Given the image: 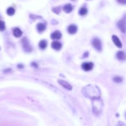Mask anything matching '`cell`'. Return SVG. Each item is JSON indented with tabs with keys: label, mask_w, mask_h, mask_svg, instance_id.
<instances>
[{
	"label": "cell",
	"mask_w": 126,
	"mask_h": 126,
	"mask_svg": "<svg viewBox=\"0 0 126 126\" xmlns=\"http://www.w3.org/2000/svg\"><path fill=\"white\" fill-rule=\"evenodd\" d=\"M85 89H86V91H84V92H86L87 93L86 96H88L87 97H90L92 99H97L100 97V91L97 92V90L98 89L96 86H94V87L92 86H86Z\"/></svg>",
	"instance_id": "6da1fadb"
},
{
	"label": "cell",
	"mask_w": 126,
	"mask_h": 126,
	"mask_svg": "<svg viewBox=\"0 0 126 126\" xmlns=\"http://www.w3.org/2000/svg\"><path fill=\"white\" fill-rule=\"evenodd\" d=\"M92 46L93 47L97 50L98 51H101L102 49V43H101L100 40L98 38H94L92 41Z\"/></svg>",
	"instance_id": "7a4b0ae2"
},
{
	"label": "cell",
	"mask_w": 126,
	"mask_h": 126,
	"mask_svg": "<svg viewBox=\"0 0 126 126\" xmlns=\"http://www.w3.org/2000/svg\"><path fill=\"white\" fill-rule=\"evenodd\" d=\"M22 42V46L25 51H27V52L32 51V47H31L29 43H28V41L27 40V38H24Z\"/></svg>",
	"instance_id": "3957f363"
},
{
	"label": "cell",
	"mask_w": 126,
	"mask_h": 126,
	"mask_svg": "<svg viewBox=\"0 0 126 126\" xmlns=\"http://www.w3.org/2000/svg\"><path fill=\"white\" fill-rule=\"evenodd\" d=\"M81 67H82V68L84 70L87 71H90L92 69L93 67V63H92V62H89V63L86 62V63H82Z\"/></svg>",
	"instance_id": "277c9868"
},
{
	"label": "cell",
	"mask_w": 126,
	"mask_h": 126,
	"mask_svg": "<svg viewBox=\"0 0 126 126\" xmlns=\"http://www.w3.org/2000/svg\"><path fill=\"white\" fill-rule=\"evenodd\" d=\"M117 25H118V27L119 28L120 30L122 33H124L126 32V21H125V19H124L122 20H120L117 23Z\"/></svg>",
	"instance_id": "5b68a950"
},
{
	"label": "cell",
	"mask_w": 126,
	"mask_h": 126,
	"mask_svg": "<svg viewBox=\"0 0 126 126\" xmlns=\"http://www.w3.org/2000/svg\"><path fill=\"white\" fill-rule=\"evenodd\" d=\"M112 39H113V41L114 44H115V46H116L119 48H122V43H121V41H120L119 39L118 38V37L116 36V35H113Z\"/></svg>",
	"instance_id": "8992f818"
},
{
	"label": "cell",
	"mask_w": 126,
	"mask_h": 126,
	"mask_svg": "<svg viewBox=\"0 0 126 126\" xmlns=\"http://www.w3.org/2000/svg\"><path fill=\"white\" fill-rule=\"evenodd\" d=\"M58 82L62 87H63L64 88L67 89L69 90V91H71L72 89V86L69 84L68 82H66V81H63V80H58Z\"/></svg>",
	"instance_id": "52a82bcc"
},
{
	"label": "cell",
	"mask_w": 126,
	"mask_h": 126,
	"mask_svg": "<svg viewBox=\"0 0 126 126\" xmlns=\"http://www.w3.org/2000/svg\"><path fill=\"white\" fill-rule=\"evenodd\" d=\"M68 32L69 34H75L78 31V27L76 26L75 25H70L69 27H68Z\"/></svg>",
	"instance_id": "ba28073f"
},
{
	"label": "cell",
	"mask_w": 126,
	"mask_h": 126,
	"mask_svg": "<svg viewBox=\"0 0 126 126\" xmlns=\"http://www.w3.org/2000/svg\"><path fill=\"white\" fill-rule=\"evenodd\" d=\"M61 37H62V33H60V32H59L58 30L55 31L50 35V38H52V39H56V40L60 39L61 38Z\"/></svg>",
	"instance_id": "9c48e42d"
},
{
	"label": "cell",
	"mask_w": 126,
	"mask_h": 126,
	"mask_svg": "<svg viewBox=\"0 0 126 126\" xmlns=\"http://www.w3.org/2000/svg\"><path fill=\"white\" fill-rule=\"evenodd\" d=\"M51 47L52 49L56 50H59L62 49V45L60 42L58 41H53L51 44Z\"/></svg>",
	"instance_id": "30bf717a"
},
{
	"label": "cell",
	"mask_w": 126,
	"mask_h": 126,
	"mask_svg": "<svg viewBox=\"0 0 126 126\" xmlns=\"http://www.w3.org/2000/svg\"><path fill=\"white\" fill-rule=\"evenodd\" d=\"M63 11L66 13H70L71 12L73 11V6H72L71 4H65L64 6V7L63 8Z\"/></svg>",
	"instance_id": "8fae6325"
},
{
	"label": "cell",
	"mask_w": 126,
	"mask_h": 126,
	"mask_svg": "<svg viewBox=\"0 0 126 126\" xmlns=\"http://www.w3.org/2000/svg\"><path fill=\"white\" fill-rule=\"evenodd\" d=\"M116 57L119 60H126V55L122 51H119L116 54Z\"/></svg>",
	"instance_id": "7c38bea8"
},
{
	"label": "cell",
	"mask_w": 126,
	"mask_h": 126,
	"mask_svg": "<svg viewBox=\"0 0 126 126\" xmlns=\"http://www.w3.org/2000/svg\"><path fill=\"white\" fill-rule=\"evenodd\" d=\"M13 34H14V36H15L16 38H19L22 35V32L19 28H15L13 30Z\"/></svg>",
	"instance_id": "4fadbf2b"
},
{
	"label": "cell",
	"mask_w": 126,
	"mask_h": 126,
	"mask_svg": "<svg viewBox=\"0 0 126 126\" xmlns=\"http://www.w3.org/2000/svg\"><path fill=\"white\" fill-rule=\"evenodd\" d=\"M36 28L37 30L38 31L39 33H42V32H43L46 30V25L44 23H38L36 25Z\"/></svg>",
	"instance_id": "5bb4252c"
},
{
	"label": "cell",
	"mask_w": 126,
	"mask_h": 126,
	"mask_svg": "<svg viewBox=\"0 0 126 126\" xmlns=\"http://www.w3.org/2000/svg\"><path fill=\"white\" fill-rule=\"evenodd\" d=\"M47 46V43L46 40H41L39 43V47L41 49H45Z\"/></svg>",
	"instance_id": "9a60e30c"
},
{
	"label": "cell",
	"mask_w": 126,
	"mask_h": 126,
	"mask_svg": "<svg viewBox=\"0 0 126 126\" xmlns=\"http://www.w3.org/2000/svg\"><path fill=\"white\" fill-rule=\"evenodd\" d=\"M6 12H7V14H8V15L12 16V15H13L14 14H15V11L14 8H12V7H10V8H9L8 9H7Z\"/></svg>",
	"instance_id": "2e32d148"
},
{
	"label": "cell",
	"mask_w": 126,
	"mask_h": 126,
	"mask_svg": "<svg viewBox=\"0 0 126 126\" xmlns=\"http://www.w3.org/2000/svg\"><path fill=\"white\" fill-rule=\"evenodd\" d=\"M87 8H84V7H82L79 11V14L80 15H85L86 14H87Z\"/></svg>",
	"instance_id": "e0dca14e"
},
{
	"label": "cell",
	"mask_w": 126,
	"mask_h": 126,
	"mask_svg": "<svg viewBox=\"0 0 126 126\" xmlns=\"http://www.w3.org/2000/svg\"><path fill=\"white\" fill-rule=\"evenodd\" d=\"M6 29V26L5 23L2 20H0V31L1 32H3V31L5 30Z\"/></svg>",
	"instance_id": "ac0fdd59"
},
{
	"label": "cell",
	"mask_w": 126,
	"mask_h": 126,
	"mask_svg": "<svg viewBox=\"0 0 126 126\" xmlns=\"http://www.w3.org/2000/svg\"><path fill=\"white\" fill-rule=\"evenodd\" d=\"M113 81H115V82H121L122 81V78H121L120 76H115V78H113Z\"/></svg>",
	"instance_id": "d6986e66"
},
{
	"label": "cell",
	"mask_w": 126,
	"mask_h": 126,
	"mask_svg": "<svg viewBox=\"0 0 126 126\" xmlns=\"http://www.w3.org/2000/svg\"><path fill=\"white\" fill-rule=\"evenodd\" d=\"M60 7H56V8H54L52 9V11L54 12L56 14H59V12H60Z\"/></svg>",
	"instance_id": "ffe728a7"
},
{
	"label": "cell",
	"mask_w": 126,
	"mask_h": 126,
	"mask_svg": "<svg viewBox=\"0 0 126 126\" xmlns=\"http://www.w3.org/2000/svg\"><path fill=\"white\" fill-rule=\"evenodd\" d=\"M117 1L118 3H121V4H125L126 3V0H117Z\"/></svg>",
	"instance_id": "44dd1931"
},
{
	"label": "cell",
	"mask_w": 126,
	"mask_h": 126,
	"mask_svg": "<svg viewBox=\"0 0 126 126\" xmlns=\"http://www.w3.org/2000/svg\"><path fill=\"white\" fill-rule=\"evenodd\" d=\"M32 65L33 66V67H34V68H37V67H38V64H36V63L35 62H33V63H32Z\"/></svg>",
	"instance_id": "7402d4cb"
},
{
	"label": "cell",
	"mask_w": 126,
	"mask_h": 126,
	"mask_svg": "<svg viewBox=\"0 0 126 126\" xmlns=\"http://www.w3.org/2000/svg\"><path fill=\"white\" fill-rule=\"evenodd\" d=\"M18 67H19V68H22L23 67V65H18Z\"/></svg>",
	"instance_id": "603a6c76"
},
{
	"label": "cell",
	"mask_w": 126,
	"mask_h": 126,
	"mask_svg": "<svg viewBox=\"0 0 126 126\" xmlns=\"http://www.w3.org/2000/svg\"><path fill=\"white\" fill-rule=\"evenodd\" d=\"M73 1H74V0H73Z\"/></svg>",
	"instance_id": "cb8c5ba5"
}]
</instances>
